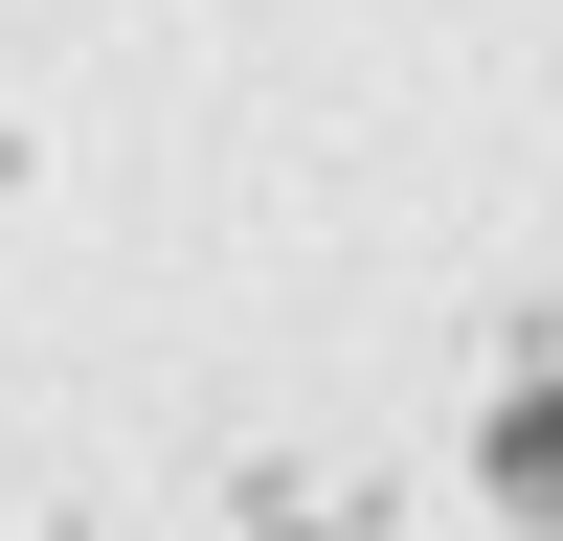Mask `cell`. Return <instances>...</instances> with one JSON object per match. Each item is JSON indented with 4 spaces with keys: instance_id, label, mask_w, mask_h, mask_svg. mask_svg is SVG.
I'll list each match as a JSON object with an SVG mask.
<instances>
[{
    "instance_id": "cell-1",
    "label": "cell",
    "mask_w": 563,
    "mask_h": 541,
    "mask_svg": "<svg viewBox=\"0 0 563 541\" xmlns=\"http://www.w3.org/2000/svg\"><path fill=\"white\" fill-rule=\"evenodd\" d=\"M496 496H519V519H563V384L496 406Z\"/></svg>"
}]
</instances>
